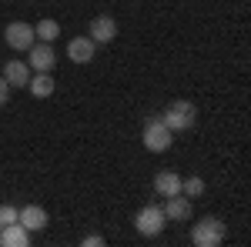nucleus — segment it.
Masks as SVG:
<instances>
[{"mask_svg": "<svg viewBox=\"0 0 251 247\" xmlns=\"http://www.w3.org/2000/svg\"><path fill=\"white\" fill-rule=\"evenodd\" d=\"M27 67H30L34 74H54V67H57V54H54V47L44 44V40H37V44L27 50Z\"/></svg>", "mask_w": 251, "mask_h": 247, "instance_id": "obj_6", "label": "nucleus"}, {"mask_svg": "<svg viewBox=\"0 0 251 247\" xmlns=\"http://www.w3.org/2000/svg\"><path fill=\"white\" fill-rule=\"evenodd\" d=\"M3 44H7L10 50H17V54H27V50L37 44V34H34V27H30V23L14 20V23H7V27H3Z\"/></svg>", "mask_w": 251, "mask_h": 247, "instance_id": "obj_5", "label": "nucleus"}, {"mask_svg": "<svg viewBox=\"0 0 251 247\" xmlns=\"http://www.w3.org/2000/svg\"><path fill=\"white\" fill-rule=\"evenodd\" d=\"M14 221H17V207L14 204H0V227H7Z\"/></svg>", "mask_w": 251, "mask_h": 247, "instance_id": "obj_17", "label": "nucleus"}, {"mask_svg": "<svg viewBox=\"0 0 251 247\" xmlns=\"http://www.w3.org/2000/svg\"><path fill=\"white\" fill-rule=\"evenodd\" d=\"M117 20L111 17V14H97L94 20H91V27H87V37L94 40V44H111V40L117 37Z\"/></svg>", "mask_w": 251, "mask_h": 247, "instance_id": "obj_7", "label": "nucleus"}, {"mask_svg": "<svg viewBox=\"0 0 251 247\" xmlns=\"http://www.w3.org/2000/svg\"><path fill=\"white\" fill-rule=\"evenodd\" d=\"M181 194H184V197H201V194H204V180H201V177H181Z\"/></svg>", "mask_w": 251, "mask_h": 247, "instance_id": "obj_16", "label": "nucleus"}, {"mask_svg": "<svg viewBox=\"0 0 251 247\" xmlns=\"http://www.w3.org/2000/svg\"><path fill=\"white\" fill-rule=\"evenodd\" d=\"M17 221L24 230H30V234H37V230H44L47 224H50V214L40 207V204H27V207L17 210Z\"/></svg>", "mask_w": 251, "mask_h": 247, "instance_id": "obj_9", "label": "nucleus"}, {"mask_svg": "<svg viewBox=\"0 0 251 247\" xmlns=\"http://www.w3.org/2000/svg\"><path fill=\"white\" fill-rule=\"evenodd\" d=\"M141 144H144L151 154H164V151H171L174 134L164 127V120H161V117H151V120L144 124V131H141Z\"/></svg>", "mask_w": 251, "mask_h": 247, "instance_id": "obj_3", "label": "nucleus"}, {"mask_svg": "<svg viewBox=\"0 0 251 247\" xmlns=\"http://www.w3.org/2000/svg\"><path fill=\"white\" fill-rule=\"evenodd\" d=\"M80 244H84V247H104V244H107V241H104L100 234H87V237H84Z\"/></svg>", "mask_w": 251, "mask_h": 247, "instance_id": "obj_18", "label": "nucleus"}, {"mask_svg": "<svg viewBox=\"0 0 251 247\" xmlns=\"http://www.w3.org/2000/svg\"><path fill=\"white\" fill-rule=\"evenodd\" d=\"M225 234H228L225 221L214 217V214H208V217H201L191 227V244L194 247H221L225 244Z\"/></svg>", "mask_w": 251, "mask_h": 247, "instance_id": "obj_2", "label": "nucleus"}, {"mask_svg": "<svg viewBox=\"0 0 251 247\" xmlns=\"http://www.w3.org/2000/svg\"><path fill=\"white\" fill-rule=\"evenodd\" d=\"M164 227H168V217H164L161 204H144V207L134 214V230L141 237H157Z\"/></svg>", "mask_w": 251, "mask_h": 247, "instance_id": "obj_4", "label": "nucleus"}, {"mask_svg": "<svg viewBox=\"0 0 251 247\" xmlns=\"http://www.w3.org/2000/svg\"><path fill=\"white\" fill-rule=\"evenodd\" d=\"M154 190L161 197H171V194H181V174L177 171H161L154 177Z\"/></svg>", "mask_w": 251, "mask_h": 247, "instance_id": "obj_14", "label": "nucleus"}, {"mask_svg": "<svg viewBox=\"0 0 251 247\" xmlns=\"http://www.w3.org/2000/svg\"><path fill=\"white\" fill-rule=\"evenodd\" d=\"M157 117L164 120V127L171 134H184L198 124V107H194L191 100H171L164 107V114H157Z\"/></svg>", "mask_w": 251, "mask_h": 247, "instance_id": "obj_1", "label": "nucleus"}, {"mask_svg": "<svg viewBox=\"0 0 251 247\" xmlns=\"http://www.w3.org/2000/svg\"><path fill=\"white\" fill-rule=\"evenodd\" d=\"M27 90H30V97H37V100H47V97L57 90V84H54V77H50V74H30Z\"/></svg>", "mask_w": 251, "mask_h": 247, "instance_id": "obj_13", "label": "nucleus"}, {"mask_svg": "<svg viewBox=\"0 0 251 247\" xmlns=\"http://www.w3.org/2000/svg\"><path fill=\"white\" fill-rule=\"evenodd\" d=\"M34 34H37V40H44V44H54V40L60 37V23L54 17H44L40 23H34Z\"/></svg>", "mask_w": 251, "mask_h": 247, "instance_id": "obj_15", "label": "nucleus"}, {"mask_svg": "<svg viewBox=\"0 0 251 247\" xmlns=\"http://www.w3.org/2000/svg\"><path fill=\"white\" fill-rule=\"evenodd\" d=\"M97 54V44L91 37H71V44H67V57H71V64H91Z\"/></svg>", "mask_w": 251, "mask_h": 247, "instance_id": "obj_10", "label": "nucleus"}, {"mask_svg": "<svg viewBox=\"0 0 251 247\" xmlns=\"http://www.w3.org/2000/svg\"><path fill=\"white\" fill-rule=\"evenodd\" d=\"M161 210H164L168 224H171V221H191L194 204H191V197H184V194H171V197H164Z\"/></svg>", "mask_w": 251, "mask_h": 247, "instance_id": "obj_8", "label": "nucleus"}, {"mask_svg": "<svg viewBox=\"0 0 251 247\" xmlns=\"http://www.w3.org/2000/svg\"><path fill=\"white\" fill-rule=\"evenodd\" d=\"M0 247H30V230L20 227V221L0 227Z\"/></svg>", "mask_w": 251, "mask_h": 247, "instance_id": "obj_12", "label": "nucleus"}, {"mask_svg": "<svg viewBox=\"0 0 251 247\" xmlns=\"http://www.w3.org/2000/svg\"><path fill=\"white\" fill-rule=\"evenodd\" d=\"M10 90H14V87H10V84L0 77V107H7V100H10Z\"/></svg>", "mask_w": 251, "mask_h": 247, "instance_id": "obj_19", "label": "nucleus"}, {"mask_svg": "<svg viewBox=\"0 0 251 247\" xmlns=\"http://www.w3.org/2000/svg\"><path fill=\"white\" fill-rule=\"evenodd\" d=\"M30 74H34V70H30V67H27V60H7V64H3V80H7V84H10V87H27V80H30Z\"/></svg>", "mask_w": 251, "mask_h": 247, "instance_id": "obj_11", "label": "nucleus"}]
</instances>
